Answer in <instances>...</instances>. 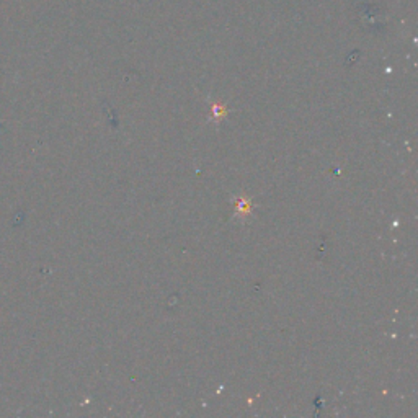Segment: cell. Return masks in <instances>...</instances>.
<instances>
[{
    "label": "cell",
    "mask_w": 418,
    "mask_h": 418,
    "mask_svg": "<svg viewBox=\"0 0 418 418\" xmlns=\"http://www.w3.org/2000/svg\"><path fill=\"white\" fill-rule=\"evenodd\" d=\"M251 212V201L247 198H237L235 201V215L237 216H249Z\"/></svg>",
    "instance_id": "obj_1"
},
{
    "label": "cell",
    "mask_w": 418,
    "mask_h": 418,
    "mask_svg": "<svg viewBox=\"0 0 418 418\" xmlns=\"http://www.w3.org/2000/svg\"><path fill=\"white\" fill-rule=\"evenodd\" d=\"M211 110H212V118H215V120H221V118L226 116V107H224V104H221V103L212 104Z\"/></svg>",
    "instance_id": "obj_2"
}]
</instances>
